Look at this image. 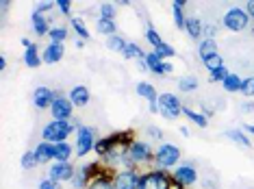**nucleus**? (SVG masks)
Instances as JSON below:
<instances>
[{
	"mask_svg": "<svg viewBox=\"0 0 254 189\" xmlns=\"http://www.w3.org/2000/svg\"><path fill=\"white\" fill-rule=\"evenodd\" d=\"M74 130V126L70 122H59V120H53L48 126L44 128V141H50V144H61L65 141L70 133Z\"/></svg>",
	"mask_w": 254,
	"mask_h": 189,
	"instance_id": "f257e3e1",
	"label": "nucleus"
},
{
	"mask_svg": "<svg viewBox=\"0 0 254 189\" xmlns=\"http://www.w3.org/2000/svg\"><path fill=\"white\" fill-rule=\"evenodd\" d=\"M248 24H250V15L246 13V9L233 7L226 15H224V26H226L228 31H235V33L246 31Z\"/></svg>",
	"mask_w": 254,
	"mask_h": 189,
	"instance_id": "f03ea898",
	"label": "nucleus"
},
{
	"mask_svg": "<svg viewBox=\"0 0 254 189\" xmlns=\"http://www.w3.org/2000/svg\"><path fill=\"white\" fill-rule=\"evenodd\" d=\"M170 176L165 172H148L146 176L139 179V189H167L170 187Z\"/></svg>",
	"mask_w": 254,
	"mask_h": 189,
	"instance_id": "7ed1b4c3",
	"label": "nucleus"
},
{
	"mask_svg": "<svg viewBox=\"0 0 254 189\" xmlns=\"http://www.w3.org/2000/svg\"><path fill=\"white\" fill-rule=\"evenodd\" d=\"M159 107H161V113L167 118V120H174L183 113V107L178 98L174 94H161L159 96Z\"/></svg>",
	"mask_w": 254,
	"mask_h": 189,
	"instance_id": "20e7f679",
	"label": "nucleus"
},
{
	"mask_svg": "<svg viewBox=\"0 0 254 189\" xmlns=\"http://www.w3.org/2000/svg\"><path fill=\"white\" fill-rule=\"evenodd\" d=\"M178 159H181V150L174 144H163L157 150V163L161 168H172L178 163Z\"/></svg>",
	"mask_w": 254,
	"mask_h": 189,
	"instance_id": "39448f33",
	"label": "nucleus"
},
{
	"mask_svg": "<svg viewBox=\"0 0 254 189\" xmlns=\"http://www.w3.org/2000/svg\"><path fill=\"white\" fill-rule=\"evenodd\" d=\"M72 109H74L72 100L65 98V96H59V98L53 102V107H50V113H53V118L59 120V122H70Z\"/></svg>",
	"mask_w": 254,
	"mask_h": 189,
	"instance_id": "423d86ee",
	"label": "nucleus"
},
{
	"mask_svg": "<svg viewBox=\"0 0 254 189\" xmlns=\"http://www.w3.org/2000/svg\"><path fill=\"white\" fill-rule=\"evenodd\" d=\"M96 141H94V128L89 126H80L78 128V141H76V154L85 157L89 150H94Z\"/></svg>",
	"mask_w": 254,
	"mask_h": 189,
	"instance_id": "0eeeda50",
	"label": "nucleus"
},
{
	"mask_svg": "<svg viewBox=\"0 0 254 189\" xmlns=\"http://www.w3.org/2000/svg\"><path fill=\"white\" fill-rule=\"evenodd\" d=\"M139 179L141 176H137L132 170H126L115 176L113 185H115V189H139Z\"/></svg>",
	"mask_w": 254,
	"mask_h": 189,
	"instance_id": "6e6552de",
	"label": "nucleus"
},
{
	"mask_svg": "<svg viewBox=\"0 0 254 189\" xmlns=\"http://www.w3.org/2000/svg\"><path fill=\"white\" fill-rule=\"evenodd\" d=\"M59 98V96L55 94V91H50L48 87H37L35 91H33V102H35L37 109H48L53 107V102Z\"/></svg>",
	"mask_w": 254,
	"mask_h": 189,
	"instance_id": "1a4fd4ad",
	"label": "nucleus"
},
{
	"mask_svg": "<svg viewBox=\"0 0 254 189\" xmlns=\"http://www.w3.org/2000/svg\"><path fill=\"white\" fill-rule=\"evenodd\" d=\"M50 179L53 181H72L74 179V168L70 165V161H59V163H55L53 168H50Z\"/></svg>",
	"mask_w": 254,
	"mask_h": 189,
	"instance_id": "9d476101",
	"label": "nucleus"
},
{
	"mask_svg": "<svg viewBox=\"0 0 254 189\" xmlns=\"http://www.w3.org/2000/svg\"><path fill=\"white\" fill-rule=\"evenodd\" d=\"M128 157H130L135 163L148 161V159H152V150H150V146L143 144V141H135V144L128 148Z\"/></svg>",
	"mask_w": 254,
	"mask_h": 189,
	"instance_id": "9b49d317",
	"label": "nucleus"
},
{
	"mask_svg": "<svg viewBox=\"0 0 254 189\" xmlns=\"http://www.w3.org/2000/svg\"><path fill=\"white\" fill-rule=\"evenodd\" d=\"M174 181H178L183 187H187L198 181V174H195V170L191 165H181V168H176V172H174Z\"/></svg>",
	"mask_w": 254,
	"mask_h": 189,
	"instance_id": "f8f14e48",
	"label": "nucleus"
},
{
	"mask_svg": "<svg viewBox=\"0 0 254 189\" xmlns=\"http://www.w3.org/2000/svg\"><path fill=\"white\" fill-rule=\"evenodd\" d=\"M33 152H35V157H37V163H50L55 159V144L42 141Z\"/></svg>",
	"mask_w": 254,
	"mask_h": 189,
	"instance_id": "ddd939ff",
	"label": "nucleus"
},
{
	"mask_svg": "<svg viewBox=\"0 0 254 189\" xmlns=\"http://www.w3.org/2000/svg\"><path fill=\"white\" fill-rule=\"evenodd\" d=\"M42 59H44V63H50V65H53V63H59L63 59V44H53L50 42L48 48L44 50Z\"/></svg>",
	"mask_w": 254,
	"mask_h": 189,
	"instance_id": "4468645a",
	"label": "nucleus"
},
{
	"mask_svg": "<svg viewBox=\"0 0 254 189\" xmlns=\"http://www.w3.org/2000/svg\"><path fill=\"white\" fill-rule=\"evenodd\" d=\"M89 89L85 87V85H78V87H74L70 91V100H72V105L74 107H85L89 102Z\"/></svg>",
	"mask_w": 254,
	"mask_h": 189,
	"instance_id": "2eb2a0df",
	"label": "nucleus"
},
{
	"mask_svg": "<svg viewBox=\"0 0 254 189\" xmlns=\"http://www.w3.org/2000/svg\"><path fill=\"white\" fill-rule=\"evenodd\" d=\"M198 55H200V59H202V61L209 59L211 55H217V44H215V39H213V37H206L204 42H200V46H198Z\"/></svg>",
	"mask_w": 254,
	"mask_h": 189,
	"instance_id": "dca6fc26",
	"label": "nucleus"
},
{
	"mask_svg": "<svg viewBox=\"0 0 254 189\" xmlns=\"http://www.w3.org/2000/svg\"><path fill=\"white\" fill-rule=\"evenodd\" d=\"M24 63L28 67H39L44 63V59L39 57V50H37V44H33L31 48H26V53H24Z\"/></svg>",
	"mask_w": 254,
	"mask_h": 189,
	"instance_id": "f3484780",
	"label": "nucleus"
},
{
	"mask_svg": "<svg viewBox=\"0 0 254 189\" xmlns=\"http://www.w3.org/2000/svg\"><path fill=\"white\" fill-rule=\"evenodd\" d=\"M146 67L152 70L154 74H163V57H161L159 53L146 55Z\"/></svg>",
	"mask_w": 254,
	"mask_h": 189,
	"instance_id": "a211bd4d",
	"label": "nucleus"
},
{
	"mask_svg": "<svg viewBox=\"0 0 254 189\" xmlns=\"http://www.w3.org/2000/svg\"><path fill=\"white\" fill-rule=\"evenodd\" d=\"M33 28H35L37 35H48L50 33V26H48V20L44 18L42 13H37V11H33Z\"/></svg>",
	"mask_w": 254,
	"mask_h": 189,
	"instance_id": "6ab92c4d",
	"label": "nucleus"
},
{
	"mask_svg": "<svg viewBox=\"0 0 254 189\" xmlns=\"http://www.w3.org/2000/svg\"><path fill=\"white\" fill-rule=\"evenodd\" d=\"M226 137L228 139H233L237 146H241V148H250L252 144H250V139L246 137V133L244 130H239V128H228L226 130Z\"/></svg>",
	"mask_w": 254,
	"mask_h": 189,
	"instance_id": "aec40b11",
	"label": "nucleus"
},
{
	"mask_svg": "<svg viewBox=\"0 0 254 189\" xmlns=\"http://www.w3.org/2000/svg\"><path fill=\"white\" fill-rule=\"evenodd\" d=\"M185 28H187L189 37H193V39H200L202 33H204V26H202V22L198 18H187V24H185Z\"/></svg>",
	"mask_w": 254,
	"mask_h": 189,
	"instance_id": "412c9836",
	"label": "nucleus"
},
{
	"mask_svg": "<svg viewBox=\"0 0 254 189\" xmlns=\"http://www.w3.org/2000/svg\"><path fill=\"white\" fill-rule=\"evenodd\" d=\"M72 157V146L67 141H61V144H55V159L57 161H70Z\"/></svg>",
	"mask_w": 254,
	"mask_h": 189,
	"instance_id": "4be33fe9",
	"label": "nucleus"
},
{
	"mask_svg": "<svg viewBox=\"0 0 254 189\" xmlns=\"http://www.w3.org/2000/svg\"><path fill=\"white\" fill-rule=\"evenodd\" d=\"M183 7H185L183 0H174V2H172V13H174V22L178 28H185V24H187V20H185V15H183Z\"/></svg>",
	"mask_w": 254,
	"mask_h": 189,
	"instance_id": "5701e85b",
	"label": "nucleus"
},
{
	"mask_svg": "<svg viewBox=\"0 0 254 189\" xmlns=\"http://www.w3.org/2000/svg\"><path fill=\"white\" fill-rule=\"evenodd\" d=\"M137 94L143 96V98H148V102H159L157 98V91L150 83H137Z\"/></svg>",
	"mask_w": 254,
	"mask_h": 189,
	"instance_id": "b1692460",
	"label": "nucleus"
},
{
	"mask_svg": "<svg viewBox=\"0 0 254 189\" xmlns=\"http://www.w3.org/2000/svg\"><path fill=\"white\" fill-rule=\"evenodd\" d=\"M241 76H237V74H228L226 76V81H224V89L226 91H241Z\"/></svg>",
	"mask_w": 254,
	"mask_h": 189,
	"instance_id": "393cba45",
	"label": "nucleus"
},
{
	"mask_svg": "<svg viewBox=\"0 0 254 189\" xmlns=\"http://www.w3.org/2000/svg\"><path fill=\"white\" fill-rule=\"evenodd\" d=\"M202 63H204V67H206L209 72H215V70H219V67H224V59L219 57V53H217V55H211L209 59H204Z\"/></svg>",
	"mask_w": 254,
	"mask_h": 189,
	"instance_id": "a878e982",
	"label": "nucleus"
},
{
	"mask_svg": "<svg viewBox=\"0 0 254 189\" xmlns=\"http://www.w3.org/2000/svg\"><path fill=\"white\" fill-rule=\"evenodd\" d=\"M122 55L126 57V59H135V57H137L139 61H141V59H146V55L141 53V48H139L137 44H132V42H128V46H126V50H124Z\"/></svg>",
	"mask_w": 254,
	"mask_h": 189,
	"instance_id": "bb28decb",
	"label": "nucleus"
},
{
	"mask_svg": "<svg viewBox=\"0 0 254 189\" xmlns=\"http://www.w3.org/2000/svg\"><path fill=\"white\" fill-rule=\"evenodd\" d=\"M107 46H109V48H111V50H118V53H124V50H126V46H128V42H126L124 37L113 35V37H109Z\"/></svg>",
	"mask_w": 254,
	"mask_h": 189,
	"instance_id": "cd10ccee",
	"label": "nucleus"
},
{
	"mask_svg": "<svg viewBox=\"0 0 254 189\" xmlns=\"http://www.w3.org/2000/svg\"><path fill=\"white\" fill-rule=\"evenodd\" d=\"M183 113L187 116L191 122H195L198 126H206V116H202V113H198V111H191L189 107H183Z\"/></svg>",
	"mask_w": 254,
	"mask_h": 189,
	"instance_id": "c85d7f7f",
	"label": "nucleus"
},
{
	"mask_svg": "<svg viewBox=\"0 0 254 189\" xmlns=\"http://www.w3.org/2000/svg\"><path fill=\"white\" fill-rule=\"evenodd\" d=\"M98 31L100 33H105V35H115V22L113 20H105V18H100L98 20Z\"/></svg>",
	"mask_w": 254,
	"mask_h": 189,
	"instance_id": "c756f323",
	"label": "nucleus"
},
{
	"mask_svg": "<svg viewBox=\"0 0 254 189\" xmlns=\"http://www.w3.org/2000/svg\"><path fill=\"white\" fill-rule=\"evenodd\" d=\"M72 26H74V31L78 33L80 39H89V31H87V26H85V22L80 18H72Z\"/></svg>",
	"mask_w": 254,
	"mask_h": 189,
	"instance_id": "7c9ffc66",
	"label": "nucleus"
},
{
	"mask_svg": "<svg viewBox=\"0 0 254 189\" xmlns=\"http://www.w3.org/2000/svg\"><path fill=\"white\" fill-rule=\"evenodd\" d=\"M48 35H50V42H53V44H61L63 39L67 37V31H65V28H50Z\"/></svg>",
	"mask_w": 254,
	"mask_h": 189,
	"instance_id": "2f4dec72",
	"label": "nucleus"
},
{
	"mask_svg": "<svg viewBox=\"0 0 254 189\" xmlns=\"http://www.w3.org/2000/svg\"><path fill=\"white\" fill-rule=\"evenodd\" d=\"M241 94L248 96V98H252L254 96V76L244 78V83H241Z\"/></svg>",
	"mask_w": 254,
	"mask_h": 189,
	"instance_id": "473e14b6",
	"label": "nucleus"
},
{
	"mask_svg": "<svg viewBox=\"0 0 254 189\" xmlns=\"http://www.w3.org/2000/svg\"><path fill=\"white\" fill-rule=\"evenodd\" d=\"M35 165H37L35 152H24V154H22V168H24V170H31V168H35Z\"/></svg>",
	"mask_w": 254,
	"mask_h": 189,
	"instance_id": "72a5a7b5",
	"label": "nucleus"
},
{
	"mask_svg": "<svg viewBox=\"0 0 254 189\" xmlns=\"http://www.w3.org/2000/svg\"><path fill=\"white\" fill-rule=\"evenodd\" d=\"M89 189H115V185L107 179V176H100V179L94 181V185H91Z\"/></svg>",
	"mask_w": 254,
	"mask_h": 189,
	"instance_id": "f704fd0d",
	"label": "nucleus"
},
{
	"mask_svg": "<svg viewBox=\"0 0 254 189\" xmlns=\"http://www.w3.org/2000/svg\"><path fill=\"white\" fill-rule=\"evenodd\" d=\"M146 37H148V42H150V44H152V46H154V48H157V46H159V44H163V39H161V35H159V33H157V31H154V28H152V26H148V28H146Z\"/></svg>",
	"mask_w": 254,
	"mask_h": 189,
	"instance_id": "c9c22d12",
	"label": "nucleus"
},
{
	"mask_svg": "<svg viewBox=\"0 0 254 189\" xmlns=\"http://www.w3.org/2000/svg\"><path fill=\"white\" fill-rule=\"evenodd\" d=\"M154 53H159V55L165 59V57H174V55H176V50L172 48L170 44H165V42H163V44H159L157 48H154Z\"/></svg>",
	"mask_w": 254,
	"mask_h": 189,
	"instance_id": "e433bc0d",
	"label": "nucleus"
},
{
	"mask_svg": "<svg viewBox=\"0 0 254 189\" xmlns=\"http://www.w3.org/2000/svg\"><path fill=\"white\" fill-rule=\"evenodd\" d=\"M228 74H230V72L226 70V67H219V70L211 72V83H224V81H226Z\"/></svg>",
	"mask_w": 254,
	"mask_h": 189,
	"instance_id": "4c0bfd02",
	"label": "nucleus"
},
{
	"mask_svg": "<svg viewBox=\"0 0 254 189\" xmlns=\"http://www.w3.org/2000/svg\"><path fill=\"white\" fill-rule=\"evenodd\" d=\"M100 18H105V20H113L115 18V7L113 4H100Z\"/></svg>",
	"mask_w": 254,
	"mask_h": 189,
	"instance_id": "58836bf2",
	"label": "nucleus"
},
{
	"mask_svg": "<svg viewBox=\"0 0 254 189\" xmlns=\"http://www.w3.org/2000/svg\"><path fill=\"white\" fill-rule=\"evenodd\" d=\"M178 87H181L183 91H191V89H195V87H198V81H195L193 76H189V78H183V81L178 83Z\"/></svg>",
	"mask_w": 254,
	"mask_h": 189,
	"instance_id": "ea45409f",
	"label": "nucleus"
},
{
	"mask_svg": "<svg viewBox=\"0 0 254 189\" xmlns=\"http://www.w3.org/2000/svg\"><path fill=\"white\" fill-rule=\"evenodd\" d=\"M39 189H59V183L53 181V179H46L39 183Z\"/></svg>",
	"mask_w": 254,
	"mask_h": 189,
	"instance_id": "a19ab883",
	"label": "nucleus"
},
{
	"mask_svg": "<svg viewBox=\"0 0 254 189\" xmlns=\"http://www.w3.org/2000/svg\"><path fill=\"white\" fill-rule=\"evenodd\" d=\"M57 7L61 9V13H65V15H70V0H57Z\"/></svg>",
	"mask_w": 254,
	"mask_h": 189,
	"instance_id": "79ce46f5",
	"label": "nucleus"
},
{
	"mask_svg": "<svg viewBox=\"0 0 254 189\" xmlns=\"http://www.w3.org/2000/svg\"><path fill=\"white\" fill-rule=\"evenodd\" d=\"M55 7V4L53 2H42V4H37V13H46V11H50V9H53Z\"/></svg>",
	"mask_w": 254,
	"mask_h": 189,
	"instance_id": "37998d69",
	"label": "nucleus"
},
{
	"mask_svg": "<svg viewBox=\"0 0 254 189\" xmlns=\"http://www.w3.org/2000/svg\"><path fill=\"white\" fill-rule=\"evenodd\" d=\"M246 13L250 15V18H254V0H250V2L246 4Z\"/></svg>",
	"mask_w": 254,
	"mask_h": 189,
	"instance_id": "c03bdc74",
	"label": "nucleus"
},
{
	"mask_svg": "<svg viewBox=\"0 0 254 189\" xmlns=\"http://www.w3.org/2000/svg\"><path fill=\"white\" fill-rule=\"evenodd\" d=\"M148 135H150V137H161V130L157 128V126H150V128H148Z\"/></svg>",
	"mask_w": 254,
	"mask_h": 189,
	"instance_id": "a18cd8bd",
	"label": "nucleus"
},
{
	"mask_svg": "<svg viewBox=\"0 0 254 189\" xmlns=\"http://www.w3.org/2000/svg\"><path fill=\"white\" fill-rule=\"evenodd\" d=\"M172 70H174L172 63H163V74H172Z\"/></svg>",
	"mask_w": 254,
	"mask_h": 189,
	"instance_id": "49530a36",
	"label": "nucleus"
},
{
	"mask_svg": "<svg viewBox=\"0 0 254 189\" xmlns=\"http://www.w3.org/2000/svg\"><path fill=\"white\" fill-rule=\"evenodd\" d=\"M167 189H183V185H181L178 181H172V183H170V187H167Z\"/></svg>",
	"mask_w": 254,
	"mask_h": 189,
	"instance_id": "de8ad7c7",
	"label": "nucleus"
},
{
	"mask_svg": "<svg viewBox=\"0 0 254 189\" xmlns=\"http://www.w3.org/2000/svg\"><path fill=\"white\" fill-rule=\"evenodd\" d=\"M244 111H246V113H252V111H254V105H252V102H248V105H244Z\"/></svg>",
	"mask_w": 254,
	"mask_h": 189,
	"instance_id": "09e8293b",
	"label": "nucleus"
},
{
	"mask_svg": "<svg viewBox=\"0 0 254 189\" xmlns=\"http://www.w3.org/2000/svg\"><path fill=\"white\" fill-rule=\"evenodd\" d=\"M244 128H246V133H250V135H254V124H246V126H244Z\"/></svg>",
	"mask_w": 254,
	"mask_h": 189,
	"instance_id": "8fccbe9b",
	"label": "nucleus"
},
{
	"mask_svg": "<svg viewBox=\"0 0 254 189\" xmlns=\"http://www.w3.org/2000/svg\"><path fill=\"white\" fill-rule=\"evenodd\" d=\"M4 67H7V59H4V57H0V70H4Z\"/></svg>",
	"mask_w": 254,
	"mask_h": 189,
	"instance_id": "3c124183",
	"label": "nucleus"
},
{
	"mask_svg": "<svg viewBox=\"0 0 254 189\" xmlns=\"http://www.w3.org/2000/svg\"><path fill=\"white\" fill-rule=\"evenodd\" d=\"M181 135H183V137H189V130L185 128V126H181Z\"/></svg>",
	"mask_w": 254,
	"mask_h": 189,
	"instance_id": "603ef678",
	"label": "nucleus"
}]
</instances>
